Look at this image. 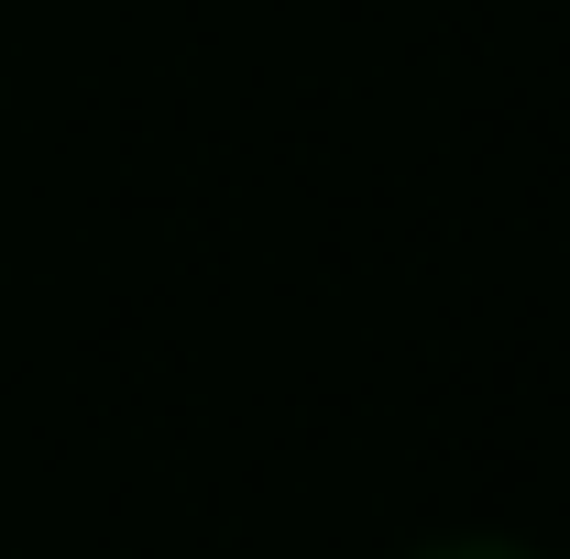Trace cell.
<instances>
[{
  "label": "cell",
  "mask_w": 570,
  "mask_h": 559,
  "mask_svg": "<svg viewBox=\"0 0 570 559\" xmlns=\"http://www.w3.org/2000/svg\"><path fill=\"white\" fill-rule=\"evenodd\" d=\"M406 559H549V549H527V538H494V527H472V538H428V549Z\"/></svg>",
  "instance_id": "obj_1"
}]
</instances>
